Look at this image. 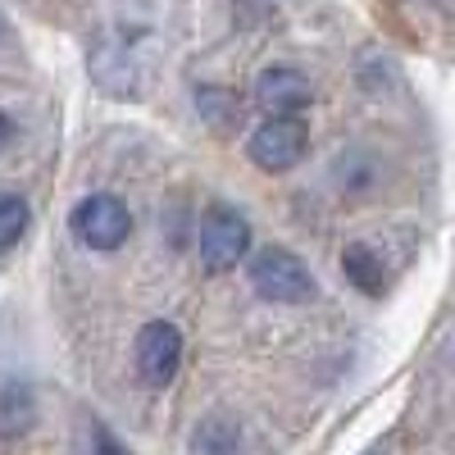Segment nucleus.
<instances>
[{
    "label": "nucleus",
    "mask_w": 455,
    "mask_h": 455,
    "mask_svg": "<svg viewBox=\"0 0 455 455\" xmlns=\"http://www.w3.org/2000/svg\"><path fill=\"white\" fill-rule=\"evenodd\" d=\"M251 287L259 300H274V306H306V300H315V274L300 264L287 246H264L255 251L251 269H246Z\"/></svg>",
    "instance_id": "obj_1"
},
{
    "label": "nucleus",
    "mask_w": 455,
    "mask_h": 455,
    "mask_svg": "<svg viewBox=\"0 0 455 455\" xmlns=\"http://www.w3.org/2000/svg\"><path fill=\"white\" fill-rule=\"evenodd\" d=\"M68 228H73V237L92 251H119L132 237V210L109 192H92L73 205Z\"/></svg>",
    "instance_id": "obj_2"
},
{
    "label": "nucleus",
    "mask_w": 455,
    "mask_h": 455,
    "mask_svg": "<svg viewBox=\"0 0 455 455\" xmlns=\"http://www.w3.org/2000/svg\"><path fill=\"white\" fill-rule=\"evenodd\" d=\"M201 264L210 274H228V269H237V259L251 251V223L242 210L233 205H214L201 223Z\"/></svg>",
    "instance_id": "obj_3"
},
{
    "label": "nucleus",
    "mask_w": 455,
    "mask_h": 455,
    "mask_svg": "<svg viewBox=\"0 0 455 455\" xmlns=\"http://www.w3.org/2000/svg\"><path fill=\"white\" fill-rule=\"evenodd\" d=\"M310 146V132L300 119H269L259 124L246 141V156L264 169V173H287L291 164H300V156H306Z\"/></svg>",
    "instance_id": "obj_4"
},
{
    "label": "nucleus",
    "mask_w": 455,
    "mask_h": 455,
    "mask_svg": "<svg viewBox=\"0 0 455 455\" xmlns=\"http://www.w3.org/2000/svg\"><path fill=\"white\" fill-rule=\"evenodd\" d=\"M137 373L146 378L150 387H169L173 383V373L182 364V332L169 323V319H156V323H146L137 332Z\"/></svg>",
    "instance_id": "obj_5"
},
{
    "label": "nucleus",
    "mask_w": 455,
    "mask_h": 455,
    "mask_svg": "<svg viewBox=\"0 0 455 455\" xmlns=\"http://www.w3.org/2000/svg\"><path fill=\"white\" fill-rule=\"evenodd\" d=\"M255 100L274 114V119H296L300 109L315 105V87L300 68H287V64H274L255 78Z\"/></svg>",
    "instance_id": "obj_6"
},
{
    "label": "nucleus",
    "mask_w": 455,
    "mask_h": 455,
    "mask_svg": "<svg viewBox=\"0 0 455 455\" xmlns=\"http://www.w3.org/2000/svg\"><path fill=\"white\" fill-rule=\"evenodd\" d=\"M341 274H347V283H355L364 296L387 291V269H383V259L373 255L369 242H351L347 251H341Z\"/></svg>",
    "instance_id": "obj_7"
},
{
    "label": "nucleus",
    "mask_w": 455,
    "mask_h": 455,
    "mask_svg": "<svg viewBox=\"0 0 455 455\" xmlns=\"http://www.w3.org/2000/svg\"><path fill=\"white\" fill-rule=\"evenodd\" d=\"M192 455H242V428L228 414H210L192 433Z\"/></svg>",
    "instance_id": "obj_8"
},
{
    "label": "nucleus",
    "mask_w": 455,
    "mask_h": 455,
    "mask_svg": "<svg viewBox=\"0 0 455 455\" xmlns=\"http://www.w3.org/2000/svg\"><path fill=\"white\" fill-rule=\"evenodd\" d=\"M32 223V210L19 192H0V255H5L10 246H19V237L28 233Z\"/></svg>",
    "instance_id": "obj_9"
},
{
    "label": "nucleus",
    "mask_w": 455,
    "mask_h": 455,
    "mask_svg": "<svg viewBox=\"0 0 455 455\" xmlns=\"http://www.w3.org/2000/svg\"><path fill=\"white\" fill-rule=\"evenodd\" d=\"M32 424V396L23 387H5L0 392V437H19Z\"/></svg>",
    "instance_id": "obj_10"
},
{
    "label": "nucleus",
    "mask_w": 455,
    "mask_h": 455,
    "mask_svg": "<svg viewBox=\"0 0 455 455\" xmlns=\"http://www.w3.org/2000/svg\"><path fill=\"white\" fill-rule=\"evenodd\" d=\"M92 446H96V455H128L119 442H114V433L105 424H92Z\"/></svg>",
    "instance_id": "obj_11"
},
{
    "label": "nucleus",
    "mask_w": 455,
    "mask_h": 455,
    "mask_svg": "<svg viewBox=\"0 0 455 455\" xmlns=\"http://www.w3.org/2000/svg\"><path fill=\"white\" fill-rule=\"evenodd\" d=\"M14 137H19V132H14V119H10L5 109H0V156H5V150L14 146Z\"/></svg>",
    "instance_id": "obj_12"
},
{
    "label": "nucleus",
    "mask_w": 455,
    "mask_h": 455,
    "mask_svg": "<svg viewBox=\"0 0 455 455\" xmlns=\"http://www.w3.org/2000/svg\"><path fill=\"white\" fill-rule=\"evenodd\" d=\"M369 455H387V451H369Z\"/></svg>",
    "instance_id": "obj_13"
}]
</instances>
